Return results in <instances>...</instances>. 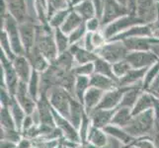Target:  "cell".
Segmentation results:
<instances>
[{
    "label": "cell",
    "instance_id": "16",
    "mask_svg": "<svg viewBox=\"0 0 159 148\" xmlns=\"http://www.w3.org/2000/svg\"><path fill=\"white\" fill-rule=\"evenodd\" d=\"M125 88L117 87L113 90H110L104 93L102 100L96 109H104V110H116L120 107V102L124 96Z\"/></svg>",
    "mask_w": 159,
    "mask_h": 148
},
{
    "label": "cell",
    "instance_id": "48",
    "mask_svg": "<svg viewBox=\"0 0 159 148\" xmlns=\"http://www.w3.org/2000/svg\"><path fill=\"white\" fill-rule=\"evenodd\" d=\"M131 146L134 148H158L156 143L150 137H141L135 139Z\"/></svg>",
    "mask_w": 159,
    "mask_h": 148
},
{
    "label": "cell",
    "instance_id": "41",
    "mask_svg": "<svg viewBox=\"0 0 159 148\" xmlns=\"http://www.w3.org/2000/svg\"><path fill=\"white\" fill-rule=\"evenodd\" d=\"M0 47H1V52L6 56L10 60H14V58L17 56L14 53L12 47H11V43L9 38L6 34V32L4 30H1V33H0Z\"/></svg>",
    "mask_w": 159,
    "mask_h": 148
},
{
    "label": "cell",
    "instance_id": "15",
    "mask_svg": "<svg viewBox=\"0 0 159 148\" xmlns=\"http://www.w3.org/2000/svg\"><path fill=\"white\" fill-rule=\"evenodd\" d=\"M123 43L129 52H149L152 51L153 46L158 45L159 40L154 38L138 37L127 39Z\"/></svg>",
    "mask_w": 159,
    "mask_h": 148
},
{
    "label": "cell",
    "instance_id": "35",
    "mask_svg": "<svg viewBox=\"0 0 159 148\" xmlns=\"http://www.w3.org/2000/svg\"><path fill=\"white\" fill-rule=\"evenodd\" d=\"M8 108L10 109L11 114H12V117L14 119L16 128H17L18 130L22 131V125H23L25 118L27 117L26 112L24 111V109L19 105V103L16 101L15 97L13 99L12 103H11V105Z\"/></svg>",
    "mask_w": 159,
    "mask_h": 148
},
{
    "label": "cell",
    "instance_id": "37",
    "mask_svg": "<svg viewBox=\"0 0 159 148\" xmlns=\"http://www.w3.org/2000/svg\"><path fill=\"white\" fill-rule=\"evenodd\" d=\"M94 68H95V73L105 75L107 77L116 80L119 83L118 79L116 78V76L114 75V72H113V64L106 61L105 59L98 56L94 61Z\"/></svg>",
    "mask_w": 159,
    "mask_h": 148
},
{
    "label": "cell",
    "instance_id": "17",
    "mask_svg": "<svg viewBox=\"0 0 159 148\" xmlns=\"http://www.w3.org/2000/svg\"><path fill=\"white\" fill-rule=\"evenodd\" d=\"M117 110V109H116ZM116 110H104V109H95L88 116L90 118L91 123L93 127L104 129L108 125L112 124L114 113Z\"/></svg>",
    "mask_w": 159,
    "mask_h": 148
},
{
    "label": "cell",
    "instance_id": "18",
    "mask_svg": "<svg viewBox=\"0 0 159 148\" xmlns=\"http://www.w3.org/2000/svg\"><path fill=\"white\" fill-rule=\"evenodd\" d=\"M4 2L7 6L8 13L19 24L29 20L26 0H4Z\"/></svg>",
    "mask_w": 159,
    "mask_h": 148
},
{
    "label": "cell",
    "instance_id": "10",
    "mask_svg": "<svg viewBox=\"0 0 159 148\" xmlns=\"http://www.w3.org/2000/svg\"><path fill=\"white\" fill-rule=\"evenodd\" d=\"M125 60L129 63L131 68L140 69L148 68L159 61L157 54L152 52H129Z\"/></svg>",
    "mask_w": 159,
    "mask_h": 148
},
{
    "label": "cell",
    "instance_id": "52",
    "mask_svg": "<svg viewBox=\"0 0 159 148\" xmlns=\"http://www.w3.org/2000/svg\"><path fill=\"white\" fill-rule=\"evenodd\" d=\"M152 33V38L159 40V4H157V14L154 21L148 24Z\"/></svg>",
    "mask_w": 159,
    "mask_h": 148
},
{
    "label": "cell",
    "instance_id": "51",
    "mask_svg": "<svg viewBox=\"0 0 159 148\" xmlns=\"http://www.w3.org/2000/svg\"><path fill=\"white\" fill-rule=\"evenodd\" d=\"M92 42H93V45H94L95 48L97 49L100 47H102L104 43H106L107 39L105 38V36H104L102 31H99L96 33H92Z\"/></svg>",
    "mask_w": 159,
    "mask_h": 148
},
{
    "label": "cell",
    "instance_id": "43",
    "mask_svg": "<svg viewBox=\"0 0 159 148\" xmlns=\"http://www.w3.org/2000/svg\"><path fill=\"white\" fill-rule=\"evenodd\" d=\"M158 75H159V61L156 62L155 64H153L152 66H150L147 69L143 81H142V89H143V91L147 90V88L150 86V84L154 81V79Z\"/></svg>",
    "mask_w": 159,
    "mask_h": 148
},
{
    "label": "cell",
    "instance_id": "22",
    "mask_svg": "<svg viewBox=\"0 0 159 148\" xmlns=\"http://www.w3.org/2000/svg\"><path fill=\"white\" fill-rule=\"evenodd\" d=\"M69 52H71L74 58L75 65L94 62L96 58L98 57L95 52H91L89 51H87L83 47L79 46V43H75V45L70 46Z\"/></svg>",
    "mask_w": 159,
    "mask_h": 148
},
{
    "label": "cell",
    "instance_id": "9",
    "mask_svg": "<svg viewBox=\"0 0 159 148\" xmlns=\"http://www.w3.org/2000/svg\"><path fill=\"white\" fill-rule=\"evenodd\" d=\"M129 14V10L116 0H104L103 12L101 16V26L106 27L110 23L125 15Z\"/></svg>",
    "mask_w": 159,
    "mask_h": 148
},
{
    "label": "cell",
    "instance_id": "49",
    "mask_svg": "<svg viewBox=\"0 0 159 148\" xmlns=\"http://www.w3.org/2000/svg\"><path fill=\"white\" fill-rule=\"evenodd\" d=\"M85 25H86V29L87 32L89 33H96L99 32L100 28H101V20L98 17H94L91 18L89 20L85 21Z\"/></svg>",
    "mask_w": 159,
    "mask_h": 148
},
{
    "label": "cell",
    "instance_id": "19",
    "mask_svg": "<svg viewBox=\"0 0 159 148\" xmlns=\"http://www.w3.org/2000/svg\"><path fill=\"white\" fill-rule=\"evenodd\" d=\"M138 37H145V38H152V33L148 24L138 25L129 28V30L125 31L120 34L111 38L108 41H120L123 42L130 38H138Z\"/></svg>",
    "mask_w": 159,
    "mask_h": 148
},
{
    "label": "cell",
    "instance_id": "2",
    "mask_svg": "<svg viewBox=\"0 0 159 148\" xmlns=\"http://www.w3.org/2000/svg\"><path fill=\"white\" fill-rule=\"evenodd\" d=\"M155 128V117L153 110L135 114L130 123L125 127L127 132L134 139L141 137H149L150 133Z\"/></svg>",
    "mask_w": 159,
    "mask_h": 148
},
{
    "label": "cell",
    "instance_id": "24",
    "mask_svg": "<svg viewBox=\"0 0 159 148\" xmlns=\"http://www.w3.org/2000/svg\"><path fill=\"white\" fill-rule=\"evenodd\" d=\"M27 58L29 59V61L31 62L33 69L36 70L37 72H39L41 74H43V72L50 68L51 66V62L43 56V54L38 51L37 48H33L30 52H28L26 54Z\"/></svg>",
    "mask_w": 159,
    "mask_h": 148
},
{
    "label": "cell",
    "instance_id": "5",
    "mask_svg": "<svg viewBox=\"0 0 159 148\" xmlns=\"http://www.w3.org/2000/svg\"><path fill=\"white\" fill-rule=\"evenodd\" d=\"M129 51L120 41H107L102 47L96 49L95 53L106 61L114 64L127 58Z\"/></svg>",
    "mask_w": 159,
    "mask_h": 148
},
{
    "label": "cell",
    "instance_id": "27",
    "mask_svg": "<svg viewBox=\"0 0 159 148\" xmlns=\"http://www.w3.org/2000/svg\"><path fill=\"white\" fill-rule=\"evenodd\" d=\"M90 86L95 87V88L100 89L104 92H107L119 87V83L116 80L107 77L105 75L94 73L90 77Z\"/></svg>",
    "mask_w": 159,
    "mask_h": 148
},
{
    "label": "cell",
    "instance_id": "28",
    "mask_svg": "<svg viewBox=\"0 0 159 148\" xmlns=\"http://www.w3.org/2000/svg\"><path fill=\"white\" fill-rule=\"evenodd\" d=\"M143 92L141 85H136V86H131V87H127L125 90L124 96L120 102V107L124 108H129L133 110L134 106L135 105L136 101L141 95V93Z\"/></svg>",
    "mask_w": 159,
    "mask_h": 148
},
{
    "label": "cell",
    "instance_id": "13",
    "mask_svg": "<svg viewBox=\"0 0 159 148\" xmlns=\"http://www.w3.org/2000/svg\"><path fill=\"white\" fill-rule=\"evenodd\" d=\"M14 97L16 101L19 103V105L24 109L27 114H32L35 112V110L37 109V102L29 94L27 83L20 82Z\"/></svg>",
    "mask_w": 159,
    "mask_h": 148
},
{
    "label": "cell",
    "instance_id": "7",
    "mask_svg": "<svg viewBox=\"0 0 159 148\" xmlns=\"http://www.w3.org/2000/svg\"><path fill=\"white\" fill-rule=\"evenodd\" d=\"M1 30L6 32L11 43V47L16 56H25V49L20 37L19 23L9 13L1 18Z\"/></svg>",
    "mask_w": 159,
    "mask_h": 148
},
{
    "label": "cell",
    "instance_id": "8",
    "mask_svg": "<svg viewBox=\"0 0 159 148\" xmlns=\"http://www.w3.org/2000/svg\"><path fill=\"white\" fill-rule=\"evenodd\" d=\"M53 118L56 127L61 131L63 140L65 142H67L69 144L81 143L78 129L71 123L68 119L62 117L61 114H59L56 111H53Z\"/></svg>",
    "mask_w": 159,
    "mask_h": 148
},
{
    "label": "cell",
    "instance_id": "6",
    "mask_svg": "<svg viewBox=\"0 0 159 148\" xmlns=\"http://www.w3.org/2000/svg\"><path fill=\"white\" fill-rule=\"evenodd\" d=\"M143 24H146V23L143 20L139 18L138 16H136V14H128L117 20H115L114 22L110 23L106 27H104L102 33L108 41L111 39V38L129 30L131 27L138 26V25H143Z\"/></svg>",
    "mask_w": 159,
    "mask_h": 148
},
{
    "label": "cell",
    "instance_id": "55",
    "mask_svg": "<svg viewBox=\"0 0 159 148\" xmlns=\"http://www.w3.org/2000/svg\"><path fill=\"white\" fill-rule=\"evenodd\" d=\"M35 125L36 124H35L34 119H33L32 114H27V117L24 119L23 125H22V132H24V131H27L28 129L32 128L33 127H35Z\"/></svg>",
    "mask_w": 159,
    "mask_h": 148
},
{
    "label": "cell",
    "instance_id": "30",
    "mask_svg": "<svg viewBox=\"0 0 159 148\" xmlns=\"http://www.w3.org/2000/svg\"><path fill=\"white\" fill-rule=\"evenodd\" d=\"M153 106H154V97L151 94H149L148 92L143 91L139 96V98L138 99V101H136L133 110H131L133 116L152 110Z\"/></svg>",
    "mask_w": 159,
    "mask_h": 148
},
{
    "label": "cell",
    "instance_id": "3",
    "mask_svg": "<svg viewBox=\"0 0 159 148\" xmlns=\"http://www.w3.org/2000/svg\"><path fill=\"white\" fill-rule=\"evenodd\" d=\"M0 83H1L0 88L7 89L12 96L15 95L20 83L12 60H10L2 52L0 54Z\"/></svg>",
    "mask_w": 159,
    "mask_h": 148
},
{
    "label": "cell",
    "instance_id": "36",
    "mask_svg": "<svg viewBox=\"0 0 159 148\" xmlns=\"http://www.w3.org/2000/svg\"><path fill=\"white\" fill-rule=\"evenodd\" d=\"M27 86H28L29 94L37 102L41 96V73L33 70L32 76L27 83Z\"/></svg>",
    "mask_w": 159,
    "mask_h": 148
},
{
    "label": "cell",
    "instance_id": "38",
    "mask_svg": "<svg viewBox=\"0 0 159 148\" xmlns=\"http://www.w3.org/2000/svg\"><path fill=\"white\" fill-rule=\"evenodd\" d=\"M54 41H56L58 56L69 51V48H70L69 37L68 35L64 34L60 28L54 29Z\"/></svg>",
    "mask_w": 159,
    "mask_h": 148
},
{
    "label": "cell",
    "instance_id": "12",
    "mask_svg": "<svg viewBox=\"0 0 159 148\" xmlns=\"http://www.w3.org/2000/svg\"><path fill=\"white\" fill-rule=\"evenodd\" d=\"M37 111L40 116V122L42 125L50 128H57L53 118V110L48 101V96L42 95L37 101Z\"/></svg>",
    "mask_w": 159,
    "mask_h": 148
},
{
    "label": "cell",
    "instance_id": "59",
    "mask_svg": "<svg viewBox=\"0 0 159 148\" xmlns=\"http://www.w3.org/2000/svg\"><path fill=\"white\" fill-rule=\"evenodd\" d=\"M103 2H104V0H103Z\"/></svg>",
    "mask_w": 159,
    "mask_h": 148
},
{
    "label": "cell",
    "instance_id": "44",
    "mask_svg": "<svg viewBox=\"0 0 159 148\" xmlns=\"http://www.w3.org/2000/svg\"><path fill=\"white\" fill-rule=\"evenodd\" d=\"M72 72L74 73L75 76H87V77H91L95 73L94 62L74 65V67L72 68Z\"/></svg>",
    "mask_w": 159,
    "mask_h": 148
},
{
    "label": "cell",
    "instance_id": "14",
    "mask_svg": "<svg viewBox=\"0 0 159 148\" xmlns=\"http://www.w3.org/2000/svg\"><path fill=\"white\" fill-rule=\"evenodd\" d=\"M135 14L146 24L153 22L157 14L156 0H136Z\"/></svg>",
    "mask_w": 159,
    "mask_h": 148
},
{
    "label": "cell",
    "instance_id": "23",
    "mask_svg": "<svg viewBox=\"0 0 159 148\" xmlns=\"http://www.w3.org/2000/svg\"><path fill=\"white\" fill-rule=\"evenodd\" d=\"M104 93H105L104 91L90 86L88 91L86 92L84 100H83V106H84L85 112L87 114H89L92 111H94V110L99 106Z\"/></svg>",
    "mask_w": 159,
    "mask_h": 148
},
{
    "label": "cell",
    "instance_id": "40",
    "mask_svg": "<svg viewBox=\"0 0 159 148\" xmlns=\"http://www.w3.org/2000/svg\"><path fill=\"white\" fill-rule=\"evenodd\" d=\"M0 124H1V128L17 129L14 119L8 107H0Z\"/></svg>",
    "mask_w": 159,
    "mask_h": 148
},
{
    "label": "cell",
    "instance_id": "58",
    "mask_svg": "<svg viewBox=\"0 0 159 148\" xmlns=\"http://www.w3.org/2000/svg\"><path fill=\"white\" fill-rule=\"evenodd\" d=\"M129 148H131V146H130V147H129Z\"/></svg>",
    "mask_w": 159,
    "mask_h": 148
},
{
    "label": "cell",
    "instance_id": "1",
    "mask_svg": "<svg viewBox=\"0 0 159 148\" xmlns=\"http://www.w3.org/2000/svg\"><path fill=\"white\" fill-rule=\"evenodd\" d=\"M36 43L37 48L51 63L56 61L58 56L57 48L54 41V29L50 24H39L36 26Z\"/></svg>",
    "mask_w": 159,
    "mask_h": 148
},
{
    "label": "cell",
    "instance_id": "26",
    "mask_svg": "<svg viewBox=\"0 0 159 148\" xmlns=\"http://www.w3.org/2000/svg\"><path fill=\"white\" fill-rule=\"evenodd\" d=\"M104 130L106 131V133L110 136V137L120 141L123 145H125V146L131 145L133 142L135 140L134 137H131V136L127 132V130L125 128L117 127V125L110 124L107 128H104Z\"/></svg>",
    "mask_w": 159,
    "mask_h": 148
},
{
    "label": "cell",
    "instance_id": "47",
    "mask_svg": "<svg viewBox=\"0 0 159 148\" xmlns=\"http://www.w3.org/2000/svg\"><path fill=\"white\" fill-rule=\"evenodd\" d=\"M87 33H88V32H87L86 25H85V21H84L83 23H82L77 29L74 30V31L68 36V37H69L70 46L75 45V43H79L81 41H83Z\"/></svg>",
    "mask_w": 159,
    "mask_h": 148
},
{
    "label": "cell",
    "instance_id": "50",
    "mask_svg": "<svg viewBox=\"0 0 159 148\" xmlns=\"http://www.w3.org/2000/svg\"><path fill=\"white\" fill-rule=\"evenodd\" d=\"M13 99L14 96L11 95L7 89L0 88V104H1V107H9Z\"/></svg>",
    "mask_w": 159,
    "mask_h": 148
},
{
    "label": "cell",
    "instance_id": "31",
    "mask_svg": "<svg viewBox=\"0 0 159 148\" xmlns=\"http://www.w3.org/2000/svg\"><path fill=\"white\" fill-rule=\"evenodd\" d=\"M72 10L77 13L84 21L97 17V10L93 0H83L81 3L73 7Z\"/></svg>",
    "mask_w": 159,
    "mask_h": 148
},
{
    "label": "cell",
    "instance_id": "33",
    "mask_svg": "<svg viewBox=\"0 0 159 148\" xmlns=\"http://www.w3.org/2000/svg\"><path fill=\"white\" fill-rule=\"evenodd\" d=\"M90 88V77L87 76H76L72 96L83 104L86 92Z\"/></svg>",
    "mask_w": 159,
    "mask_h": 148
},
{
    "label": "cell",
    "instance_id": "11",
    "mask_svg": "<svg viewBox=\"0 0 159 148\" xmlns=\"http://www.w3.org/2000/svg\"><path fill=\"white\" fill-rule=\"evenodd\" d=\"M36 24L30 19L19 24L21 41L25 49V56L35 47L36 43Z\"/></svg>",
    "mask_w": 159,
    "mask_h": 148
},
{
    "label": "cell",
    "instance_id": "45",
    "mask_svg": "<svg viewBox=\"0 0 159 148\" xmlns=\"http://www.w3.org/2000/svg\"><path fill=\"white\" fill-rule=\"evenodd\" d=\"M92 128V123L90 118L87 114H85V116L83 118L81 122V124L78 128V132H79V136H80V140L82 144H86L87 142V137H88L89 131Z\"/></svg>",
    "mask_w": 159,
    "mask_h": 148
},
{
    "label": "cell",
    "instance_id": "57",
    "mask_svg": "<svg viewBox=\"0 0 159 148\" xmlns=\"http://www.w3.org/2000/svg\"><path fill=\"white\" fill-rule=\"evenodd\" d=\"M156 3H157V4H159V0H156Z\"/></svg>",
    "mask_w": 159,
    "mask_h": 148
},
{
    "label": "cell",
    "instance_id": "54",
    "mask_svg": "<svg viewBox=\"0 0 159 148\" xmlns=\"http://www.w3.org/2000/svg\"><path fill=\"white\" fill-rule=\"evenodd\" d=\"M146 92H148L153 97L159 99V75L154 79V81L150 84V86L147 88Z\"/></svg>",
    "mask_w": 159,
    "mask_h": 148
},
{
    "label": "cell",
    "instance_id": "21",
    "mask_svg": "<svg viewBox=\"0 0 159 148\" xmlns=\"http://www.w3.org/2000/svg\"><path fill=\"white\" fill-rule=\"evenodd\" d=\"M148 68H140V69L131 68L127 73V75H125L123 78H120L119 80V87L127 88V87L136 86V85L142 86V81H143L144 75Z\"/></svg>",
    "mask_w": 159,
    "mask_h": 148
},
{
    "label": "cell",
    "instance_id": "56",
    "mask_svg": "<svg viewBox=\"0 0 159 148\" xmlns=\"http://www.w3.org/2000/svg\"><path fill=\"white\" fill-rule=\"evenodd\" d=\"M0 148H18V144L8 140H1V142H0Z\"/></svg>",
    "mask_w": 159,
    "mask_h": 148
},
{
    "label": "cell",
    "instance_id": "34",
    "mask_svg": "<svg viewBox=\"0 0 159 148\" xmlns=\"http://www.w3.org/2000/svg\"><path fill=\"white\" fill-rule=\"evenodd\" d=\"M83 22H84V20L82 19L77 13L74 12V11L72 10L69 13V15L67 16V18L64 21L62 26L60 27V29H61V31L64 33V34L69 36L71 33H72L74 30L77 29L78 27L83 23Z\"/></svg>",
    "mask_w": 159,
    "mask_h": 148
},
{
    "label": "cell",
    "instance_id": "39",
    "mask_svg": "<svg viewBox=\"0 0 159 148\" xmlns=\"http://www.w3.org/2000/svg\"><path fill=\"white\" fill-rule=\"evenodd\" d=\"M71 11H72V9L70 7L57 11V12L51 17V19L48 20V24H50V26L52 29L60 28V27L62 26V24L64 23V21L66 20L67 16L69 15Z\"/></svg>",
    "mask_w": 159,
    "mask_h": 148
},
{
    "label": "cell",
    "instance_id": "42",
    "mask_svg": "<svg viewBox=\"0 0 159 148\" xmlns=\"http://www.w3.org/2000/svg\"><path fill=\"white\" fill-rule=\"evenodd\" d=\"M0 132H1V140H8L16 144H19L24 136L23 132L18 129H5L0 128Z\"/></svg>",
    "mask_w": 159,
    "mask_h": 148
},
{
    "label": "cell",
    "instance_id": "25",
    "mask_svg": "<svg viewBox=\"0 0 159 148\" xmlns=\"http://www.w3.org/2000/svg\"><path fill=\"white\" fill-rule=\"evenodd\" d=\"M109 135L106 133V131L102 128H98L92 125V128L89 131L88 137H87L86 145H90L92 147L100 148L107 145L109 142Z\"/></svg>",
    "mask_w": 159,
    "mask_h": 148
},
{
    "label": "cell",
    "instance_id": "29",
    "mask_svg": "<svg viewBox=\"0 0 159 148\" xmlns=\"http://www.w3.org/2000/svg\"><path fill=\"white\" fill-rule=\"evenodd\" d=\"M85 109L83 104L76 100L74 97L71 99V104H70V112H69V118L68 119L71 122L76 128H79L82 119H83L85 116Z\"/></svg>",
    "mask_w": 159,
    "mask_h": 148
},
{
    "label": "cell",
    "instance_id": "53",
    "mask_svg": "<svg viewBox=\"0 0 159 148\" xmlns=\"http://www.w3.org/2000/svg\"><path fill=\"white\" fill-rule=\"evenodd\" d=\"M129 10V14H135L136 12V0H116Z\"/></svg>",
    "mask_w": 159,
    "mask_h": 148
},
{
    "label": "cell",
    "instance_id": "46",
    "mask_svg": "<svg viewBox=\"0 0 159 148\" xmlns=\"http://www.w3.org/2000/svg\"><path fill=\"white\" fill-rule=\"evenodd\" d=\"M130 69L131 66L125 59L120 60V61H118L113 64V72L114 75L116 76V78L118 79V81L120 78H123L125 75H127V73Z\"/></svg>",
    "mask_w": 159,
    "mask_h": 148
},
{
    "label": "cell",
    "instance_id": "20",
    "mask_svg": "<svg viewBox=\"0 0 159 148\" xmlns=\"http://www.w3.org/2000/svg\"><path fill=\"white\" fill-rule=\"evenodd\" d=\"M13 66L16 70L20 82L28 83L33 73V66L26 56H18L13 60Z\"/></svg>",
    "mask_w": 159,
    "mask_h": 148
},
{
    "label": "cell",
    "instance_id": "32",
    "mask_svg": "<svg viewBox=\"0 0 159 148\" xmlns=\"http://www.w3.org/2000/svg\"><path fill=\"white\" fill-rule=\"evenodd\" d=\"M133 117L134 116H133V112H131V109L119 107L114 113L112 124L125 128L130 123Z\"/></svg>",
    "mask_w": 159,
    "mask_h": 148
},
{
    "label": "cell",
    "instance_id": "4",
    "mask_svg": "<svg viewBox=\"0 0 159 148\" xmlns=\"http://www.w3.org/2000/svg\"><path fill=\"white\" fill-rule=\"evenodd\" d=\"M72 95L60 86H54L48 93V99L53 111L68 119Z\"/></svg>",
    "mask_w": 159,
    "mask_h": 148
}]
</instances>
